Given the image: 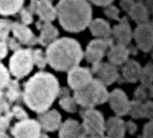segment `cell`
I'll return each instance as SVG.
<instances>
[{"instance_id": "4316f807", "label": "cell", "mask_w": 153, "mask_h": 138, "mask_svg": "<svg viewBox=\"0 0 153 138\" xmlns=\"http://www.w3.org/2000/svg\"><path fill=\"white\" fill-rule=\"evenodd\" d=\"M152 64L151 62L148 63L145 68H142L141 75L139 78V81L142 86H146L147 88L152 90Z\"/></svg>"}, {"instance_id": "4fadbf2b", "label": "cell", "mask_w": 153, "mask_h": 138, "mask_svg": "<svg viewBox=\"0 0 153 138\" xmlns=\"http://www.w3.org/2000/svg\"><path fill=\"white\" fill-rule=\"evenodd\" d=\"M133 36L137 47L141 51L149 52L151 50L153 43V30L149 22L143 24H138L134 32Z\"/></svg>"}, {"instance_id": "d590c367", "label": "cell", "mask_w": 153, "mask_h": 138, "mask_svg": "<svg viewBox=\"0 0 153 138\" xmlns=\"http://www.w3.org/2000/svg\"><path fill=\"white\" fill-rule=\"evenodd\" d=\"M19 12H20V18H21L22 24L29 25L32 23V22H33V17H32V13L28 8H21L19 10Z\"/></svg>"}, {"instance_id": "60d3db41", "label": "cell", "mask_w": 153, "mask_h": 138, "mask_svg": "<svg viewBox=\"0 0 153 138\" xmlns=\"http://www.w3.org/2000/svg\"><path fill=\"white\" fill-rule=\"evenodd\" d=\"M134 4H135L134 0H120V6L127 13L130 11L131 8L133 7Z\"/></svg>"}, {"instance_id": "d6986e66", "label": "cell", "mask_w": 153, "mask_h": 138, "mask_svg": "<svg viewBox=\"0 0 153 138\" xmlns=\"http://www.w3.org/2000/svg\"><path fill=\"white\" fill-rule=\"evenodd\" d=\"M58 131L59 138H80L84 134L81 123L73 119H68L63 122Z\"/></svg>"}, {"instance_id": "44dd1931", "label": "cell", "mask_w": 153, "mask_h": 138, "mask_svg": "<svg viewBox=\"0 0 153 138\" xmlns=\"http://www.w3.org/2000/svg\"><path fill=\"white\" fill-rule=\"evenodd\" d=\"M122 76L128 82H137L139 81L142 67L134 59H127L122 65Z\"/></svg>"}, {"instance_id": "5b68a950", "label": "cell", "mask_w": 153, "mask_h": 138, "mask_svg": "<svg viewBox=\"0 0 153 138\" xmlns=\"http://www.w3.org/2000/svg\"><path fill=\"white\" fill-rule=\"evenodd\" d=\"M33 65L32 49L20 48L15 51L14 55L10 58L9 70L17 79H22L30 73Z\"/></svg>"}, {"instance_id": "f35d334b", "label": "cell", "mask_w": 153, "mask_h": 138, "mask_svg": "<svg viewBox=\"0 0 153 138\" xmlns=\"http://www.w3.org/2000/svg\"><path fill=\"white\" fill-rule=\"evenodd\" d=\"M152 122L149 120L143 128V132H142V138H152Z\"/></svg>"}, {"instance_id": "7dc6e473", "label": "cell", "mask_w": 153, "mask_h": 138, "mask_svg": "<svg viewBox=\"0 0 153 138\" xmlns=\"http://www.w3.org/2000/svg\"><path fill=\"white\" fill-rule=\"evenodd\" d=\"M48 1H50V2H53V0H48Z\"/></svg>"}, {"instance_id": "9a60e30c", "label": "cell", "mask_w": 153, "mask_h": 138, "mask_svg": "<svg viewBox=\"0 0 153 138\" xmlns=\"http://www.w3.org/2000/svg\"><path fill=\"white\" fill-rule=\"evenodd\" d=\"M11 31L13 32L15 39L18 40L19 44L32 46L38 43V37L35 36L27 25L19 22H12Z\"/></svg>"}, {"instance_id": "7c38bea8", "label": "cell", "mask_w": 153, "mask_h": 138, "mask_svg": "<svg viewBox=\"0 0 153 138\" xmlns=\"http://www.w3.org/2000/svg\"><path fill=\"white\" fill-rule=\"evenodd\" d=\"M108 102L117 117H123L128 114L130 100L123 90L116 88L109 93Z\"/></svg>"}, {"instance_id": "ba28073f", "label": "cell", "mask_w": 153, "mask_h": 138, "mask_svg": "<svg viewBox=\"0 0 153 138\" xmlns=\"http://www.w3.org/2000/svg\"><path fill=\"white\" fill-rule=\"evenodd\" d=\"M14 138H40L42 127L38 121L25 119L17 122L11 129Z\"/></svg>"}, {"instance_id": "2e32d148", "label": "cell", "mask_w": 153, "mask_h": 138, "mask_svg": "<svg viewBox=\"0 0 153 138\" xmlns=\"http://www.w3.org/2000/svg\"><path fill=\"white\" fill-rule=\"evenodd\" d=\"M112 34L116 40L118 45L127 46L130 44L133 37L132 29L126 17L119 20V23L115 25L112 30Z\"/></svg>"}, {"instance_id": "7a4b0ae2", "label": "cell", "mask_w": 153, "mask_h": 138, "mask_svg": "<svg viewBox=\"0 0 153 138\" xmlns=\"http://www.w3.org/2000/svg\"><path fill=\"white\" fill-rule=\"evenodd\" d=\"M45 56L47 63L57 71H69L79 66L84 53L78 41L65 37L56 39L47 46Z\"/></svg>"}, {"instance_id": "f1b7e54d", "label": "cell", "mask_w": 153, "mask_h": 138, "mask_svg": "<svg viewBox=\"0 0 153 138\" xmlns=\"http://www.w3.org/2000/svg\"><path fill=\"white\" fill-rule=\"evenodd\" d=\"M152 97V90L147 88L146 86H138L134 93V99L137 100L139 102H145L147 100H149L150 98Z\"/></svg>"}, {"instance_id": "f546056e", "label": "cell", "mask_w": 153, "mask_h": 138, "mask_svg": "<svg viewBox=\"0 0 153 138\" xmlns=\"http://www.w3.org/2000/svg\"><path fill=\"white\" fill-rule=\"evenodd\" d=\"M32 59H33V64L41 70L45 69L47 65L45 53L42 49L37 48L35 50H32Z\"/></svg>"}, {"instance_id": "bcb514c9", "label": "cell", "mask_w": 153, "mask_h": 138, "mask_svg": "<svg viewBox=\"0 0 153 138\" xmlns=\"http://www.w3.org/2000/svg\"><path fill=\"white\" fill-rule=\"evenodd\" d=\"M40 138H49L47 134H41Z\"/></svg>"}, {"instance_id": "836d02e7", "label": "cell", "mask_w": 153, "mask_h": 138, "mask_svg": "<svg viewBox=\"0 0 153 138\" xmlns=\"http://www.w3.org/2000/svg\"><path fill=\"white\" fill-rule=\"evenodd\" d=\"M104 14L108 17L111 18L113 20H119V16H120V10L113 5H109L104 8Z\"/></svg>"}, {"instance_id": "4dcf8cb0", "label": "cell", "mask_w": 153, "mask_h": 138, "mask_svg": "<svg viewBox=\"0 0 153 138\" xmlns=\"http://www.w3.org/2000/svg\"><path fill=\"white\" fill-rule=\"evenodd\" d=\"M12 22L9 20L1 19L0 20V42H6L8 39L9 32L11 31Z\"/></svg>"}, {"instance_id": "277c9868", "label": "cell", "mask_w": 153, "mask_h": 138, "mask_svg": "<svg viewBox=\"0 0 153 138\" xmlns=\"http://www.w3.org/2000/svg\"><path fill=\"white\" fill-rule=\"evenodd\" d=\"M73 98L78 106L83 109H94L96 106L108 101L109 92L105 84L97 78H93L87 87L74 91Z\"/></svg>"}, {"instance_id": "d6a6232c", "label": "cell", "mask_w": 153, "mask_h": 138, "mask_svg": "<svg viewBox=\"0 0 153 138\" xmlns=\"http://www.w3.org/2000/svg\"><path fill=\"white\" fill-rule=\"evenodd\" d=\"M10 82V75L7 69L0 62V90L7 88Z\"/></svg>"}, {"instance_id": "5bb4252c", "label": "cell", "mask_w": 153, "mask_h": 138, "mask_svg": "<svg viewBox=\"0 0 153 138\" xmlns=\"http://www.w3.org/2000/svg\"><path fill=\"white\" fill-rule=\"evenodd\" d=\"M38 122L42 130L53 133L57 131L62 124V116L56 110H46L39 115Z\"/></svg>"}, {"instance_id": "b9f144b4", "label": "cell", "mask_w": 153, "mask_h": 138, "mask_svg": "<svg viewBox=\"0 0 153 138\" xmlns=\"http://www.w3.org/2000/svg\"><path fill=\"white\" fill-rule=\"evenodd\" d=\"M7 47H9L11 50L17 51L20 49V44L15 38H8L7 41Z\"/></svg>"}, {"instance_id": "52a82bcc", "label": "cell", "mask_w": 153, "mask_h": 138, "mask_svg": "<svg viewBox=\"0 0 153 138\" xmlns=\"http://www.w3.org/2000/svg\"><path fill=\"white\" fill-rule=\"evenodd\" d=\"M114 45L113 39L111 38H98L92 40L88 45L85 52L86 59L91 64L102 62L107 50Z\"/></svg>"}, {"instance_id": "8d00e7d4", "label": "cell", "mask_w": 153, "mask_h": 138, "mask_svg": "<svg viewBox=\"0 0 153 138\" xmlns=\"http://www.w3.org/2000/svg\"><path fill=\"white\" fill-rule=\"evenodd\" d=\"M153 114V104L150 99L143 102V118L151 120Z\"/></svg>"}, {"instance_id": "8992f818", "label": "cell", "mask_w": 153, "mask_h": 138, "mask_svg": "<svg viewBox=\"0 0 153 138\" xmlns=\"http://www.w3.org/2000/svg\"><path fill=\"white\" fill-rule=\"evenodd\" d=\"M82 123L84 134L96 135L104 134L105 133V120L103 115L95 109H84L81 111Z\"/></svg>"}, {"instance_id": "e575fe53", "label": "cell", "mask_w": 153, "mask_h": 138, "mask_svg": "<svg viewBox=\"0 0 153 138\" xmlns=\"http://www.w3.org/2000/svg\"><path fill=\"white\" fill-rule=\"evenodd\" d=\"M9 107L10 103L7 100L5 93H3L2 90H0V117L3 114H7L9 112Z\"/></svg>"}, {"instance_id": "9c48e42d", "label": "cell", "mask_w": 153, "mask_h": 138, "mask_svg": "<svg viewBox=\"0 0 153 138\" xmlns=\"http://www.w3.org/2000/svg\"><path fill=\"white\" fill-rule=\"evenodd\" d=\"M68 72V83L69 87L74 91L81 90L87 87L93 80V74L88 68L76 66Z\"/></svg>"}, {"instance_id": "3957f363", "label": "cell", "mask_w": 153, "mask_h": 138, "mask_svg": "<svg viewBox=\"0 0 153 138\" xmlns=\"http://www.w3.org/2000/svg\"><path fill=\"white\" fill-rule=\"evenodd\" d=\"M56 8L59 23L70 33H79L91 22L92 8L88 0H60Z\"/></svg>"}, {"instance_id": "8fae6325", "label": "cell", "mask_w": 153, "mask_h": 138, "mask_svg": "<svg viewBox=\"0 0 153 138\" xmlns=\"http://www.w3.org/2000/svg\"><path fill=\"white\" fill-rule=\"evenodd\" d=\"M28 9L38 15L42 22H52L57 17L56 8L48 0H30Z\"/></svg>"}, {"instance_id": "74e56055", "label": "cell", "mask_w": 153, "mask_h": 138, "mask_svg": "<svg viewBox=\"0 0 153 138\" xmlns=\"http://www.w3.org/2000/svg\"><path fill=\"white\" fill-rule=\"evenodd\" d=\"M11 112L13 114V117H15V118H17L19 121L28 119V113L25 111L24 109L19 107V106H15V107L12 109Z\"/></svg>"}, {"instance_id": "1f68e13d", "label": "cell", "mask_w": 153, "mask_h": 138, "mask_svg": "<svg viewBox=\"0 0 153 138\" xmlns=\"http://www.w3.org/2000/svg\"><path fill=\"white\" fill-rule=\"evenodd\" d=\"M12 118H13V114L11 111H9L8 113L4 114L0 117V138H7L6 131L9 127Z\"/></svg>"}, {"instance_id": "83f0119b", "label": "cell", "mask_w": 153, "mask_h": 138, "mask_svg": "<svg viewBox=\"0 0 153 138\" xmlns=\"http://www.w3.org/2000/svg\"><path fill=\"white\" fill-rule=\"evenodd\" d=\"M128 114L133 119H142L143 118V102H139L137 100L130 101Z\"/></svg>"}, {"instance_id": "ee69618b", "label": "cell", "mask_w": 153, "mask_h": 138, "mask_svg": "<svg viewBox=\"0 0 153 138\" xmlns=\"http://www.w3.org/2000/svg\"><path fill=\"white\" fill-rule=\"evenodd\" d=\"M7 54V44L6 42H0V60L3 59Z\"/></svg>"}, {"instance_id": "ffe728a7", "label": "cell", "mask_w": 153, "mask_h": 138, "mask_svg": "<svg viewBox=\"0 0 153 138\" xmlns=\"http://www.w3.org/2000/svg\"><path fill=\"white\" fill-rule=\"evenodd\" d=\"M130 50L122 45H113L107 52V58L110 63L115 66H122L124 63L129 59Z\"/></svg>"}, {"instance_id": "d4e9b609", "label": "cell", "mask_w": 153, "mask_h": 138, "mask_svg": "<svg viewBox=\"0 0 153 138\" xmlns=\"http://www.w3.org/2000/svg\"><path fill=\"white\" fill-rule=\"evenodd\" d=\"M5 97L9 103L16 102L21 98V91L18 81L10 80L7 86V92L5 93Z\"/></svg>"}, {"instance_id": "7402d4cb", "label": "cell", "mask_w": 153, "mask_h": 138, "mask_svg": "<svg viewBox=\"0 0 153 138\" xmlns=\"http://www.w3.org/2000/svg\"><path fill=\"white\" fill-rule=\"evenodd\" d=\"M90 31L93 36L99 38H110L112 29L106 20L102 19H95L89 24Z\"/></svg>"}, {"instance_id": "6da1fadb", "label": "cell", "mask_w": 153, "mask_h": 138, "mask_svg": "<svg viewBox=\"0 0 153 138\" xmlns=\"http://www.w3.org/2000/svg\"><path fill=\"white\" fill-rule=\"evenodd\" d=\"M59 91L57 78L50 72L40 71L25 83L22 98L30 110L41 114L50 109Z\"/></svg>"}, {"instance_id": "ab89813d", "label": "cell", "mask_w": 153, "mask_h": 138, "mask_svg": "<svg viewBox=\"0 0 153 138\" xmlns=\"http://www.w3.org/2000/svg\"><path fill=\"white\" fill-rule=\"evenodd\" d=\"M126 131L128 132L129 134L133 135L137 132L138 128H137V123L135 122L128 121V122H126Z\"/></svg>"}, {"instance_id": "cb8c5ba5", "label": "cell", "mask_w": 153, "mask_h": 138, "mask_svg": "<svg viewBox=\"0 0 153 138\" xmlns=\"http://www.w3.org/2000/svg\"><path fill=\"white\" fill-rule=\"evenodd\" d=\"M24 0H0V14L13 15L22 8Z\"/></svg>"}, {"instance_id": "f6af8a7d", "label": "cell", "mask_w": 153, "mask_h": 138, "mask_svg": "<svg viewBox=\"0 0 153 138\" xmlns=\"http://www.w3.org/2000/svg\"><path fill=\"white\" fill-rule=\"evenodd\" d=\"M80 138H108L104 134H96V135H91V134H83V135Z\"/></svg>"}, {"instance_id": "e0dca14e", "label": "cell", "mask_w": 153, "mask_h": 138, "mask_svg": "<svg viewBox=\"0 0 153 138\" xmlns=\"http://www.w3.org/2000/svg\"><path fill=\"white\" fill-rule=\"evenodd\" d=\"M36 25L41 31L40 36L38 37V43L42 46H48L57 39L59 32L51 22H42L39 20Z\"/></svg>"}, {"instance_id": "30bf717a", "label": "cell", "mask_w": 153, "mask_h": 138, "mask_svg": "<svg viewBox=\"0 0 153 138\" xmlns=\"http://www.w3.org/2000/svg\"><path fill=\"white\" fill-rule=\"evenodd\" d=\"M92 74H96L97 79L100 80L106 86H112L119 78V71L117 66L110 62H99L92 64L91 70Z\"/></svg>"}, {"instance_id": "484cf974", "label": "cell", "mask_w": 153, "mask_h": 138, "mask_svg": "<svg viewBox=\"0 0 153 138\" xmlns=\"http://www.w3.org/2000/svg\"><path fill=\"white\" fill-rule=\"evenodd\" d=\"M59 106L62 110L69 113H75L78 110V104L75 101L74 98L69 94L61 95L59 99Z\"/></svg>"}, {"instance_id": "603a6c76", "label": "cell", "mask_w": 153, "mask_h": 138, "mask_svg": "<svg viewBox=\"0 0 153 138\" xmlns=\"http://www.w3.org/2000/svg\"><path fill=\"white\" fill-rule=\"evenodd\" d=\"M131 19L137 24H143L149 22V11L148 8L141 2L135 3L131 8L130 11L128 12Z\"/></svg>"}, {"instance_id": "7bdbcfd3", "label": "cell", "mask_w": 153, "mask_h": 138, "mask_svg": "<svg viewBox=\"0 0 153 138\" xmlns=\"http://www.w3.org/2000/svg\"><path fill=\"white\" fill-rule=\"evenodd\" d=\"M88 1H91V3H93L96 6L106 7V6L111 5L114 0H88Z\"/></svg>"}, {"instance_id": "ac0fdd59", "label": "cell", "mask_w": 153, "mask_h": 138, "mask_svg": "<svg viewBox=\"0 0 153 138\" xmlns=\"http://www.w3.org/2000/svg\"><path fill=\"white\" fill-rule=\"evenodd\" d=\"M126 122L121 117H111L105 122V133L108 138H125Z\"/></svg>"}]
</instances>
